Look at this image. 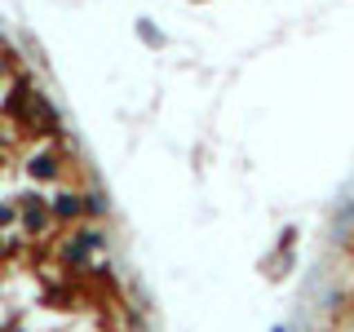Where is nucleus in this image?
Listing matches in <instances>:
<instances>
[{
    "label": "nucleus",
    "instance_id": "f257e3e1",
    "mask_svg": "<svg viewBox=\"0 0 354 332\" xmlns=\"http://www.w3.org/2000/svg\"><path fill=\"white\" fill-rule=\"evenodd\" d=\"M31 177H58V155H53V151H36V155H31Z\"/></svg>",
    "mask_w": 354,
    "mask_h": 332
},
{
    "label": "nucleus",
    "instance_id": "f03ea898",
    "mask_svg": "<svg viewBox=\"0 0 354 332\" xmlns=\"http://www.w3.org/2000/svg\"><path fill=\"white\" fill-rule=\"evenodd\" d=\"M80 195H58V204H53V213H58V217H75V213H80Z\"/></svg>",
    "mask_w": 354,
    "mask_h": 332
},
{
    "label": "nucleus",
    "instance_id": "7ed1b4c3",
    "mask_svg": "<svg viewBox=\"0 0 354 332\" xmlns=\"http://www.w3.org/2000/svg\"><path fill=\"white\" fill-rule=\"evenodd\" d=\"M138 31H142V40H151V44H160V31H155V27H151V22H142V27H138Z\"/></svg>",
    "mask_w": 354,
    "mask_h": 332
}]
</instances>
